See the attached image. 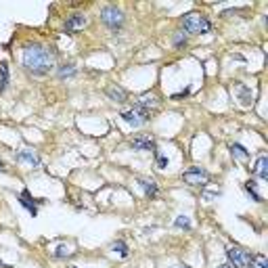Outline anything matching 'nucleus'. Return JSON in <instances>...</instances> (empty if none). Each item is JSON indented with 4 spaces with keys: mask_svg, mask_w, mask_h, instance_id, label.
I'll return each instance as SVG.
<instances>
[{
    "mask_svg": "<svg viewBox=\"0 0 268 268\" xmlns=\"http://www.w3.org/2000/svg\"><path fill=\"white\" fill-rule=\"evenodd\" d=\"M176 268H189V266H176Z\"/></svg>",
    "mask_w": 268,
    "mask_h": 268,
    "instance_id": "24",
    "label": "nucleus"
},
{
    "mask_svg": "<svg viewBox=\"0 0 268 268\" xmlns=\"http://www.w3.org/2000/svg\"><path fill=\"white\" fill-rule=\"evenodd\" d=\"M130 145L136 151H151V149H155V138L151 134H138L136 138H132Z\"/></svg>",
    "mask_w": 268,
    "mask_h": 268,
    "instance_id": "7",
    "label": "nucleus"
},
{
    "mask_svg": "<svg viewBox=\"0 0 268 268\" xmlns=\"http://www.w3.org/2000/svg\"><path fill=\"white\" fill-rule=\"evenodd\" d=\"M249 268H268V260L262 256V253H258V256L251 258V266Z\"/></svg>",
    "mask_w": 268,
    "mask_h": 268,
    "instance_id": "17",
    "label": "nucleus"
},
{
    "mask_svg": "<svg viewBox=\"0 0 268 268\" xmlns=\"http://www.w3.org/2000/svg\"><path fill=\"white\" fill-rule=\"evenodd\" d=\"M23 67L34 75H44L55 67V55L40 44H30L23 50Z\"/></svg>",
    "mask_w": 268,
    "mask_h": 268,
    "instance_id": "1",
    "label": "nucleus"
},
{
    "mask_svg": "<svg viewBox=\"0 0 268 268\" xmlns=\"http://www.w3.org/2000/svg\"><path fill=\"white\" fill-rule=\"evenodd\" d=\"M183 28L189 34H208L212 30V25H210L208 17L199 15V13H189L183 19Z\"/></svg>",
    "mask_w": 268,
    "mask_h": 268,
    "instance_id": "2",
    "label": "nucleus"
},
{
    "mask_svg": "<svg viewBox=\"0 0 268 268\" xmlns=\"http://www.w3.org/2000/svg\"><path fill=\"white\" fill-rule=\"evenodd\" d=\"M138 185H140V189L145 191L147 197H155L157 195V185H155V181H145V178H138Z\"/></svg>",
    "mask_w": 268,
    "mask_h": 268,
    "instance_id": "14",
    "label": "nucleus"
},
{
    "mask_svg": "<svg viewBox=\"0 0 268 268\" xmlns=\"http://www.w3.org/2000/svg\"><path fill=\"white\" fill-rule=\"evenodd\" d=\"M253 174H256L260 181H268V157L266 155H260L256 165H253Z\"/></svg>",
    "mask_w": 268,
    "mask_h": 268,
    "instance_id": "11",
    "label": "nucleus"
},
{
    "mask_svg": "<svg viewBox=\"0 0 268 268\" xmlns=\"http://www.w3.org/2000/svg\"><path fill=\"white\" fill-rule=\"evenodd\" d=\"M19 201H21V206L25 208V210H28L32 216H36L38 214V208H36V201L30 197V193H28V191H23V193H21V197H19Z\"/></svg>",
    "mask_w": 268,
    "mask_h": 268,
    "instance_id": "13",
    "label": "nucleus"
},
{
    "mask_svg": "<svg viewBox=\"0 0 268 268\" xmlns=\"http://www.w3.org/2000/svg\"><path fill=\"white\" fill-rule=\"evenodd\" d=\"M174 224H176L178 228H191V220L187 218V216H178Z\"/></svg>",
    "mask_w": 268,
    "mask_h": 268,
    "instance_id": "20",
    "label": "nucleus"
},
{
    "mask_svg": "<svg viewBox=\"0 0 268 268\" xmlns=\"http://www.w3.org/2000/svg\"><path fill=\"white\" fill-rule=\"evenodd\" d=\"M185 42H187V38H185V34H178V36L174 38V44H176V46H183Z\"/></svg>",
    "mask_w": 268,
    "mask_h": 268,
    "instance_id": "21",
    "label": "nucleus"
},
{
    "mask_svg": "<svg viewBox=\"0 0 268 268\" xmlns=\"http://www.w3.org/2000/svg\"><path fill=\"white\" fill-rule=\"evenodd\" d=\"M0 172H5V163L3 161H0Z\"/></svg>",
    "mask_w": 268,
    "mask_h": 268,
    "instance_id": "23",
    "label": "nucleus"
},
{
    "mask_svg": "<svg viewBox=\"0 0 268 268\" xmlns=\"http://www.w3.org/2000/svg\"><path fill=\"white\" fill-rule=\"evenodd\" d=\"M218 268H233V266H231V264H220Z\"/></svg>",
    "mask_w": 268,
    "mask_h": 268,
    "instance_id": "22",
    "label": "nucleus"
},
{
    "mask_svg": "<svg viewBox=\"0 0 268 268\" xmlns=\"http://www.w3.org/2000/svg\"><path fill=\"white\" fill-rule=\"evenodd\" d=\"M101 19H103V23L109 25L111 30H118L124 23V13L118 7H105L103 11H101Z\"/></svg>",
    "mask_w": 268,
    "mask_h": 268,
    "instance_id": "5",
    "label": "nucleus"
},
{
    "mask_svg": "<svg viewBox=\"0 0 268 268\" xmlns=\"http://www.w3.org/2000/svg\"><path fill=\"white\" fill-rule=\"evenodd\" d=\"M17 161L28 163V165H32V168H38V165H40V157H38L32 149H21L17 153Z\"/></svg>",
    "mask_w": 268,
    "mask_h": 268,
    "instance_id": "9",
    "label": "nucleus"
},
{
    "mask_svg": "<svg viewBox=\"0 0 268 268\" xmlns=\"http://www.w3.org/2000/svg\"><path fill=\"white\" fill-rule=\"evenodd\" d=\"M136 107L143 109V111H147V113H151V109H157V107H159V99H157V95L147 93V95H143V97H138Z\"/></svg>",
    "mask_w": 268,
    "mask_h": 268,
    "instance_id": "8",
    "label": "nucleus"
},
{
    "mask_svg": "<svg viewBox=\"0 0 268 268\" xmlns=\"http://www.w3.org/2000/svg\"><path fill=\"white\" fill-rule=\"evenodd\" d=\"M245 191H247V195H249L253 201H258V203L262 201V195H258V193H256V183H251V181H249V183H245Z\"/></svg>",
    "mask_w": 268,
    "mask_h": 268,
    "instance_id": "16",
    "label": "nucleus"
},
{
    "mask_svg": "<svg viewBox=\"0 0 268 268\" xmlns=\"http://www.w3.org/2000/svg\"><path fill=\"white\" fill-rule=\"evenodd\" d=\"M107 97L111 101H116V103H124V101H126V91H124V88H120L118 84H113V86L107 88Z\"/></svg>",
    "mask_w": 268,
    "mask_h": 268,
    "instance_id": "12",
    "label": "nucleus"
},
{
    "mask_svg": "<svg viewBox=\"0 0 268 268\" xmlns=\"http://www.w3.org/2000/svg\"><path fill=\"white\" fill-rule=\"evenodd\" d=\"M149 116L151 113L143 111V109H138V107H132V109H124L122 111V118L126 124H130L134 126V128H138V126H145L149 122Z\"/></svg>",
    "mask_w": 268,
    "mask_h": 268,
    "instance_id": "4",
    "label": "nucleus"
},
{
    "mask_svg": "<svg viewBox=\"0 0 268 268\" xmlns=\"http://www.w3.org/2000/svg\"><path fill=\"white\" fill-rule=\"evenodd\" d=\"M59 75L61 78H71V75H75V67L73 65H63L59 69Z\"/></svg>",
    "mask_w": 268,
    "mask_h": 268,
    "instance_id": "19",
    "label": "nucleus"
},
{
    "mask_svg": "<svg viewBox=\"0 0 268 268\" xmlns=\"http://www.w3.org/2000/svg\"><path fill=\"white\" fill-rule=\"evenodd\" d=\"M183 181L191 187H201V185H208L210 183V174L203 170V168H189L187 172H183Z\"/></svg>",
    "mask_w": 268,
    "mask_h": 268,
    "instance_id": "3",
    "label": "nucleus"
},
{
    "mask_svg": "<svg viewBox=\"0 0 268 268\" xmlns=\"http://www.w3.org/2000/svg\"><path fill=\"white\" fill-rule=\"evenodd\" d=\"M231 153H233V157L239 159V161H247V159H249L247 149L241 147V145H231Z\"/></svg>",
    "mask_w": 268,
    "mask_h": 268,
    "instance_id": "15",
    "label": "nucleus"
},
{
    "mask_svg": "<svg viewBox=\"0 0 268 268\" xmlns=\"http://www.w3.org/2000/svg\"><path fill=\"white\" fill-rule=\"evenodd\" d=\"M88 23V19H86V15H71L69 19H67V23H65V30L67 32H78V30H82L84 25Z\"/></svg>",
    "mask_w": 268,
    "mask_h": 268,
    "instance_id": "10",
    "label": "nucleus"
},
{
    "mask_svg": "<svg viewBox=\"0 0 268 268\" xmlns=\"http://www.w3.org/2000/svg\"><path fill=\"white\" fill-rule=\"evenodd\" d=\"M113 251L120 253L122 258H126V256H128V245H126L124 241H116V243H113Z\"/></svg>",
    "mask_w": 268,
    "mask_h": 268,
    "instance_id": "18",
    "label": "nucleus"
},
{
    "mask_svg": "<svg viewBox=\"0 0 268 268\" xmlns=\"http://www.w3.org/2000/svg\"><path fill=\"white\" fill-rule=\"evenodd\" d=\"M228 260H231V266H235V268H249L251 266L249 251H245L243 247H237V245L228 249Z\"/></svg>",
    "mask_w": 268,
    "mask_h": 268,
    "instance_id": "6",
    "label": "nucleus"
}]
</instances>
